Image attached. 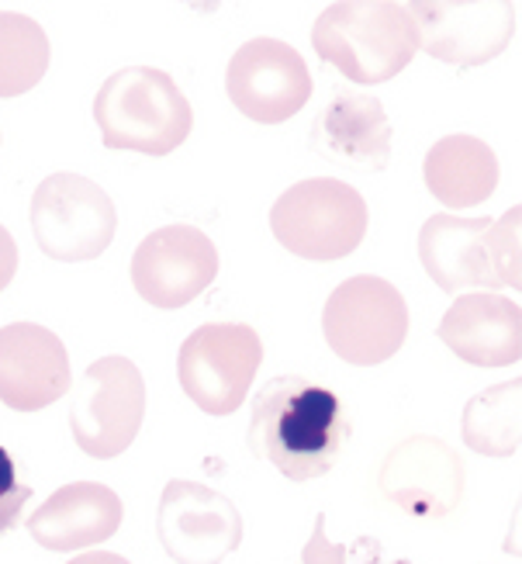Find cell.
<instances>
[{
  "label": "cell",
  "mask_w": 522,
  "mask_h": 564,
  "mask_svg": "<svg viewBox=\"0 0 522 564\" xmlns=\"http://www.w3.org/2000/svg\"><path fill=\"white\" fill-rule=\"evenodd\" d=\"M346 440L350 420L339 395L326 384L305 375H278L253 395L246 444L287 481L305 485L333 471Z\"/></svg>",
  "instance_id": "6da1fadb"
},
{
  "label": "cell",
  "mask_w": 522,
  "mask_h": 564,
  "mask_svg": "<svg viewBox=\"0 0 522 564\" xmlns=\"http://www.w3.org/2000/svg\"><path fill=\"white\" fill-rule=\"evenodd\" d=\"M94 121L108 150L170 156L187 142L194 111L166 69L126 66L97 90Z\"/></svg>",
  "instance_id": "7a4b0ae2"
},
{
  "label": "cell",
  "mask_w": 522,
  "mask_h": 564,
  "mask_svg": "<svg viewBox=\"0 0 522 564\" xmlns=\"http://www.w3.org/2000/svg\"><path fill=\"white\" fill-rule=\"evenodd\" d=\"M315 53L354 84L398 77L418 48L415 21L394 0H339L318 14L312 29Z\"/></svg>",
  "instance_id": "3957f363"
},
{
  "label": "cell",
  "mask_w": 522,
  "mask_h": 564,
  "mask_svg": "<svg viewBox=\"0 0 522 564\" xmlns=\"http://www.w3.org/2000/svg\"><path fill=\"white\" fill-rule=\"evenodd\" d=\"M418 260L443 291L522 288L519 278V208L494 218L433 215L418 232Z\"/></svg>",
  "instance_id": "277c9868"
},
{
  "label": "cell",
  "mask_w": 522,
  "mask_h": 564,
  "mask_svg": "<svg viewBox=\"0 0 522 564\" xmlns=\"http://www.w3.org/2000/svg\"><path fill=\"white\" fill-rule=\"evenodd\" d=\"M270 232L302 260H342L367 236V202L357 187L333 177L302 181L273 202Z\"/></svg>",
  "instance_id": "5b68a950"
},
{
  "label": "cell",
  "mask_w": 522,
  "mask_h": 564,
  "mask_svg": "<svg viewBox=\"0 0 522 564\" xmlns=\"http://www.w3.org/2000/svg\"><path fill=\"white\" fill-rule=\"evenodd\" d=\"M322 333L339 360L378 367L402 350L409 336V305L391 281L360 274L329 294L322 308Z\"/></svg>",
  "instance_id": "8992f818"
},
{
  "label": "cell",
  "mask_w": 522,
  "mask_h": 564,
  "mask_svg": "<svg viewBox=\"0 0 522 564\" xmlns=\"http://www.w3.org/2000/svg\"><path fill=\"white\" fill-rule=\"evenodd\" d=\"M118 212L105 187L80 174H53L32 194V232L45 257L59 263L97 260L115 239Z\"/></svg>",
  "instance_id": "52a82bcc"
},
{
  "label": "cell",
  "mask_w": 522,
  "mask_h": 564,
  "mask_svg": "<svg viewBox=\"0 0 522 564\" xmlns=\"http://www.w3.org/2000/svg\"><path fill=\"white\" fill-rule=\"evenodd\" d=\"M145 420V381L129 357L94 360L69 402V430L77 447L97 460L126 454Z\"/></svg>",
  "instance_id": "ba28073f"
},
{
  "label": "cell",
  "mask_w": 522,
  "mask_h": 564,
  "mask_svg": "<svg viewBox=\"0 0 522 564\" xmlns=\"http://www.w3.org/2000/svg\"><path fill=\"white\" fill-rule=\"evenodd\" d=\"M263 343L253 326L208 323L194 329L177 357V375L187 399L208 415H232L250 399L260 371Z\"/></svg>",
  "instance_id": "9c48e42d"
},
{
  "label": "cell",
  "mask_w": 522,
  "mask_h": 564,
  "mask_svg": "<svg viewBox=\"0 0 522 564\" xmlns=\"http://www.w3.org/2000/svg\"><path fill=\"white\" fill-rule=\"evenodd\" d=\"M156 536L177 564H221L242 544V517L229 496L173 478L160 496Z\"/></svg>",
  "instance_id": "30bf717a"
},
{
  "label": "cell",
  "mask_w": 522,
  "mask_h": 564,
  "mask_svg": "<svg viewBox=\"0 0 522 564\" xmlns=\"http://www.w3.org/2000/svg\"><path fill=\"white\" fill-rule=\"evenodd\" d=\"M226 90L250 121L281 126L308 105L312 73L297 48L263 35L236 48L226 73Z\"/></svg>",
  "instance_id": "8fae6325"
},
{
  "label": "cell",
  "mask_w": 522,
  "mask_h": 564,
  "mask_svg": "<svg viewBox=\"0 0 522 564\" xmlns=\"http://www.w3.org/2000/svg\"><path fill=\"white\" fill-rule=\"evenodd\" d=\"M405 8L415 21L418 48L454 66H485L505 53L515 29V4L494 0H415Z\"/></svg>",
  "instance_id": "7c38bea8"
},
{
  "label": "cell",
  "mask_w": 522,
  "mask_h": 564,
  "mask_svg": "<svg viewBox=\"0 0 522 564\" xmlns=\"http://www.w3.org/2000/svg\"><path fill=\"white\" fill-rule=\"evenodd\" d=\"M218 278L215 242L194 226H163L132 253V284L156 308L191 305Z\"/></svg>",
  "instance_id": "4fadbf2b"
},
{
  "label": "cell",
  "mask_w": 522,
  "mask_h": 564,
  "mask_svg": "<svg viewBox=\"0 0 522 564\" xmlns=\"http://www.w3.org/2000/svg\"><path fill=\"white\" fill-rule=\"evenodd\" d=\"M381 496L409 517L446 520L464 496V464L436 436H409L381 464Z\"/></svg>",
  "instance_id": "5bb4252c"
},
{
  "label": "cell",
  "mask_w": 522,
  "mask_h": 564,
  "mask_svg": "<svg viewBox=\"0 0 522 564\" xmlns=\"http://www.w3.org/2000/svg\"><path fill=\"white\" fill-rule=\"evenodd\" d=\"M69 391V354L39 323L0 329V402L14 412H39Z\"/></svg>",
  "instance_id": "9a60e30c"
},
{
  "label": "cell",
  "mask_w": 522,
  "mask_h": 564,
  "mask_svg": "<svg viewBox=\"0 0 522 564\" xmlns=\"http://www.w3.org/2000/svg\"><path fill=\"white\" fill-rule=\"evenodd\" d=\"M436 336L475 367H509L522 354V308L505 294H464L443 315Z\"/></svg>",
  "instance_id": "2e32d148"
},
{
  "label": "cell",
  "mask_w": 522,
  "mask_h": 564,
  "mask_svg": "<svg viewBox=\"0 0 522 564\" xmlns=\"http://www.w3.org/2000/svg\"><path fill=\"white\" fill-rule=\"evenodd\" d=\"M126 506L101 481H73L56 488L32 517L29 533L45 551H84L118 533Z\"/></svg>",
  "instance_id": "e0dca14e"
},
{
  "label": "cell",
  "mask_w": 522,
  "mask_h": 564,
  "mask_svg": "<svg viewBox=\"0 0 522 564\" xmlns=\"http://www.w3.org/2000/svg\"><path fill=\"white\" fill-rule=\"evenodd\" d=\"M391 118L378 97L342 90L322 108L312 129V145L326 160L384 170L391 160Z\"/></svg>",
  "instance_id": "ac0fdd59"
},
{
  "label": "cell",
  "mask_w": 522,
  "mask_h": 564,
  "mask_svg": "<svg viewBox=\"0 0 522 564\" xmlns=\"http://www.w3.org/2000/svg\"><path fill=\"white\" fill-rule=\"evenodd\" d=\"M429 194L446 208L485 205L499 187V156L475 135H446L426 153L422 163Z\"/></svg>",
  "instance_id": "d6986e66"
},
{
  "label": "cell",
  "mask_w": 522,
  "mask_h": 564,
  "mask_svg": "<svg viewBox=\"0 0 522 564\" xmlns=\"http://www.w3.org/2000/svg\"><path fill=\"white\" fill-rule=\"evenodd\" d=\"M48 69V39L29 14L0 11V97L29 94Z\"/></svg>",
  "instance_id": "ffe728a7"
},
{
  "label": "cell",
  "mask_w": 522,
  "mask_h": 564,
  "mask_svg": "<svg viewBox=\"0 0 522 564\" xmlns=\"http://www.w3.org/2000/svg\"><path fill=\"white\" fill-rule=\"evenodd\" d=\"M519 378L494 384L464 409V440L470 451L509 457L519 447Z\"/></svg>",
  "instance_id": "44dd1931"
},
{
  "label": "cell",
  "mask_w": 522,
  "mask_h": 564,
  "mask_svg": "<svg viewBox=\"0 0 522 564\" xmlns=\"http://www.w3.org/2000/svg\"><path fill=\"white\" fill-rule=\"evenodd\" d=\"M29 496L32 488L18 478L14 457L0 447V533H8L21 520V509L29 502Z\"/></svg>",
  "instance_id": "7402d4cb"
},
{
  "label": "cell",
  "mask_w": 522,
  "mask_h": 564,
  "mask_svg": "<svg viewBox=\"0 0 522 564\" xmlns=\"http://www.w3.org/2000/svg\"><path fill=\"white\" fill-rule=\"evenodd\" d=\"M302 564H346V547L333 544L329 536H326V517L315 520L312 541L302 551Z\"/></svg>",
  "instance_id": "603a6c76"
},
{
  "label": "cell",
  "mask_w": 522,
  "mask_h": 564,
  "mask_svg": "<svg viewBox=\"0 0 522 564\" xmlns=\"http://www.w3.org/2000/svg\"><path fill=\"white\" fill-rule=\"evenodd\" d=\"M18 274V242L14 236L0 226V291H4Z\"/></svg>",
  "instance_id": "cb8c5ba5"
},
{
  "label": "cell",
  "mask_w": 522,
  "mask_h": 564,
  "mask_svg": "<svg viewBox=\"0 0 522 564\" xmlns=\"http://www.w3.org/2000/svg\"><path fill=\"white\" fill-rule=\"evenodd\" d=\"M66 564H132L129 557H121V554H111V551H87L80 557H73Z\"/></svg>",
  "instance_id": "d4e9b609"
}]
</instances>
